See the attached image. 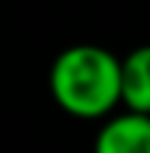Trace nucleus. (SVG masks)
Segmentation results:
<instances>
[{"mask_svg":"<svg viewBox=\"0 0 150 153\" xmlns=\"http://www.w3.org/2000/svg\"><path fill=\"white\" fill-rule=\"evenodd\" d=\"M48 85L65 114L102 119L119 105V57L91 43L71 45L57 54Z\"/></svg>","mask_w":150,"mask_h":153,"instance_id":"nucleus-1","label":"nucleus"},{"mask_svg":"<svg viewBox=\"0 0 150 153\" xmlns=\"http://www.w3.org/2000/svg\"><path fill=\"white\" fill-rule=\"evenodd\" d=\"M94 153H150V116L116 114L96 133Z\"/></svg>","mask_w":150,"mask_h":153,"instance_id":"nucleus-2","label":"nucleus"},{"mask_svg":"<svg viewBox=\"0 0 150 153\" xmlns=\"http://www.w3.org/2000/svg\"><path fill=\"white\" fill-rule=\"evenodd\" d=\"M119 105L150 116V45H136L119 60Z\"/></svg>","mask_w":150,"mask_h":153,"instance_id":"nucleus-3","label":"nucleus"}]
</instances>
